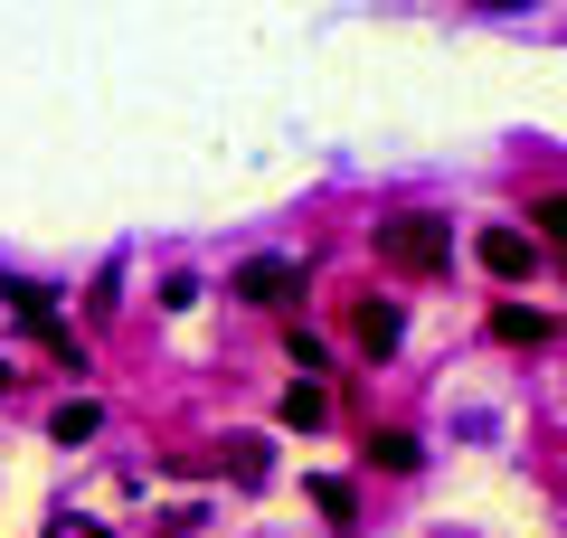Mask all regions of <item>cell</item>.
I'll return each instance as SVG.
<instances>
[{"label": "cell", "mask_w": 567, "mask_h": 538, "mask_svg": "<svg viewBox=\"0 0 567 538\" xmlns=\"http://www.w3.org/2000/svg\"><path fill=\"white\" fill-rule=\"evenodd\" d=\"M275 416L293 425V435H312V425L331 416V387H322V379H293V387H284V406H275Z\"/></svg>", "instance_id": "cell-4"}, {"label": "cell", "mask_w": 567, "mask_h": 538, "mask_svg": "<svg viewBox=\"0 0 567 538\" xmlns=\"http://www.w3.org/2000/svg\"><path fill=\"white\" fill-rule=\"evenodd\" d=\"M237 293L246 302H293L303 293V265L293 256H256V265H237Z\"/></svg>", "instance_id": "cell-3"}, {"label": "cell", "mask_w": 567, "mask_h": 538, "mask_svg": "<svg viewBox=\"0 0 567 538\" xmlns=\"http://www.w3.org/2000/svg\"><path fill=\"white\" fill-rule=\"evenodd\" d=\"M0 293H10V312H20V321H39V331L58 321V312H48V283H0Z\"/></svg>", "instance_id": "cell-9"}, {"label": "cell", "mask_w": 567, "mask_h": 538, "mask_svg": "<svg viewBox=\"0 0 567 538\" xmlns=\"http://www.w3.org/2000/svg\"><path fill=\"white\" fill-rule=\"evenodd\" d=\"M529 218H539V237H558V246H567V189H548V199L529 208Z\"/></svg>", "instance_id": "cell-11"}, {"label": "cell", "mask_w": 567, "mask_h": 538, "mask_svg": "<svg viewBox=\"0 0 567 538\" xmlns=\"http://www.w3.org/2000/svg\"><path fill=\"white\" fill-rule=\"evenodd\" d=\"M379 265H398V275H445V265H454V227L425 218V208L379 218Z\"/></svg>", "instance_id": "cell-1"}, {"label": "cell", "mask_w": 567, "mask_h": 538, "mask_svg": "<svg viewBox=\"0 0 567 538\" xmlns=\"http://www.w3.org/2000/svg\"><path fill=\"white\" fill-rule=\"evenodd\" d=\"M303 492H312V510H322L331 529H350V482H331V473H312Z\"/></svg>", "instance_id": "cell-7"}, {"label": "cell", "mask_w": 567, "mask_h": 538, "mask_svg": "<svg viewBox=\"0 0 567 538\" xmlns=\"http://www.w3.org/2000/svg\"><path fill=\"white\" fill-rule=\"evenodd\" d=\"M95 425H104V406H95V397H66L48 435H58V444H85V435H95Z\"/></svg>", "instance_id": "cell-6"}, {"label": "cell", "mask_w": 567, "mask_h": 538, "mask_svg": "<svg viewBox=\"0 0 567 538\" xmlns=\"http://www.w3.org/2000/svg\"><path fill=\"white\" fill-rule=\"evenodd\" d=\"M0 387H10V369H0Z\"/></svg>", "instance_id": "cell-12"}, {"label": "cell", "mask_w": 567, "mask_h": 538, "mask_svg": "<svg viewBox=\"0 0 567 538\" xmlns=\"http://www.w3.org/2000/svg\"><path fill=\"white\" fill-rule=\"evenodd\" d=\"M473 256H483V275H492V283H529L539 246H529L520 227H483V246H473Z\"/></svg>", "instance_id": "cell-2"}, {"label": "cell", "mask_w": 567, "mask_h": 538, "mask_svg": "<svg viewBox=\"0 0 567 538\" xmlns=\"http://www.w3.org/2000/svg\"><path fill=\"white\" fill-rule=\"evenodd\" d=\"M492 331H502V340H529V350H539V340H548V312H520V302H502V312H492Z\"/></svg>", "instance_id": "cell-8"}, {"label": "cell", "mask_w": 567, "mask_h": 538, "mask_svg": "<svg viewBox=\"0 0 567 538\" xmlns=\"http://www.w3.org/2000/svg\"><path fill=\"white\" fill-rule=\"evenodd\" d=\"M369 454H379L388 473H416V435H369Z\"/></svg>", "instance_id": "cell-10"}, {"label": "cell", "mask_w": 567, "mask_h": 538, "mask_svg": "<svg viewBox=\"0 0 567 538\" xmlns=\"http://www.w3.org/2000/svg\"><path fill=\"white\" fill-rule=\"evenodd\" d=\"M398 340H406V312H398V302H369V312H360V350H369V359H388Z\"/></svg>", "instance_id": "cell-5"}]
</instances>
